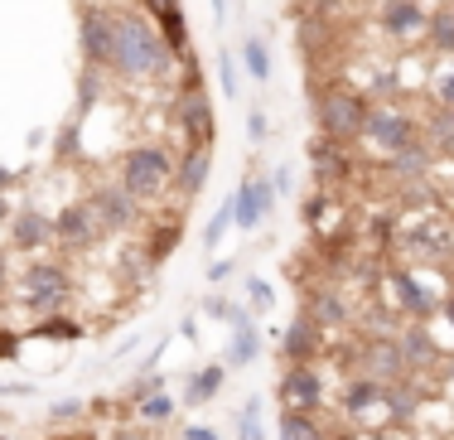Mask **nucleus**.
<instances>
[{"mask_svg":"<svg viewBox=\"0 0 454 440\" xmlns=\"http://www.w3.org/2000/svg\"><path fill=\"white\" fill-rule=\"evenodd\" d=\"M276 431H280V440H329L319 426V416H309V412H280Z\"/></svg>","mask_w":454,"mask_h":440,"instance_id":"26","label":"nucleus"},{"mask_svg":"<svg viewBox=\"0 0 454 440\" xmlns=\"http://www.w3.org/2000/svg\"><path fill=\"white\" fill-rule=\"evenodd\" d=\"M218 82H223V92H227V98H237V63L227 59V53L218 59Z\"/></svg>","mask_w":454,"mask_h":440,"instance_id":"38","label":"nucleus"},{"mask_svg":"<svg viewBox=\"0 0 454 440\" xmlns=\"http://www.w3.org/2000/svg\"><path fill=\"white\" fill-rule=\"evenodd\" d=\"M315 112H319V131L329 136V141L353 145V141H363V126H367L372 102H367L363 92H353V88H329L315 102Z\"/></svg>","mask_w":454,"mask_h":440,"instance_id":"4","label":"nucleus"},{"mask_svg":"<svg viewBox=\"0 0 454 440\" xmlns=\"http://www.w3.org/2000/svg\"><path fill=\"white\" fill-rule=\"evenodd\" d=\"M339 412H348L353 421H367V416H382L387 421V388L372 382V378H363V373H348L343 397H339Z\"/></svg>","mask_w":454,"mask_h":440,"instance_id":"12","label":"nucleus"},{"mask_svg":"<svg viewBox=\"0 0 454 440\" xmlns=\"http://www.w3.org/2000/svg\"><path fill=\"white\" fill-rule=\"evenodd\" d=\"M237 431H242V440H262V397H247L242 416H237Z\"/></svg>","mask_w":454,"mask_h":440,"instance_id":"32","label":"nucleus"},{"mask_svg":"<svg viewBox=\"0 0 454 440\" xmlns=\"http://www.w3.org/2000/svg\"><path fill=\"white\" fill-rule=\"evenodd\" d=\"M367 232H372L377 242H392V238H396V213H372V223H367Z\"/></svg>","mask_w":454,"mask_h":440,"instance_id":"36","label":"nucleus"},{"mask_svg":"<svg viewBox=\"0 0 454 440\" xmlns=\"http://www.w3.org/2000/svg\"><path fill=\"white\" fill-rule=\"evenodd\" d=\"M0 223H10V203L5 199H0Z\"/></svg>","mask_w":454,"mask_h":440,"instance_id":"48","label":"nucleus"},{"mask_svg":"<svg viewBox=\"0 0 454 440\" xmlns=\"http://www.w3.org/2000/svg\"><path fill=\"white\" fill-rule=\"evenodd\" d=\"M247 305L256 310V315H271V305H276V295H271V286L262 281V276H252L247 281Z\"/></svg>","mask_w":454,"mask_h":440,"instance_id":"33","label":"nucleus"},{"mask_svg":"<svg viewBox=\"0 0 454 440\" xmlns=\"http://www.w3.org/2000/svg\"><path fill=\"white\" fill-rule=\"evenodd\" d=\"M426 169H430V145H426V141L411 145V150H402V155H392L396 185H420V179H426Z\"/></svg>","mask_w":454,"mask_h":440,"instance_id":"24","label":"nucleus"},{"mask_svg":"<svg viewBox=\"0 0 454 440\" xmlns=\"http://www.w3.org/2000/svg\"><path fill=\"white\" fill-rule=\"evenodd\" d=\"M416 416H420V392H416V378L392 382V388H387V421L406 426V421H416Z\"/></svg>","mask_w":454,"mask_h":440,"instance_id":"23","label":"nucleus"},{"mask_svg":"<svg viewBox=\"0 0 454 440\" xmlns=\"http://www.w3.org/2000/svg\"><path fill=\"white\" fill-rule=\"evenodd\" d=\"M227 276H232V262H213V266H208V281H213V286L227 281Z\"/></svg>","mask_w":454,"mask_h":440,"instance_id":"42","label":"nucleus"},{"mask_svg":"<svg viewBox=\"0 0 454 440\" xmlns=\"http://www.w3.org/2000/svg\"><path fill=\"white\" fill-rule=\"evenodd\" d=\"M184 440H218V431H213V426H189Z\"/></svg>","mask_w":454,"mask_h":440,"instance_id":"43","label":"nucleus"},{"mask_svg":"<svg viewBox=\"0 0 454 440\" xmlns=\"http://www.w3.org/2000/svg\"><path fill=\"white\" fill-rule=\"evenodd\" d=\"M179 131L189 150H213V136H218V122H213V102L203 88H189L179 98Z\"/></svg>","mask_w":454,"mask_h":440,"instance_id":"9","label":"nucleus"},{"mask_svg":"<svg viewBox=\"0 0 454 440\" xmlns=\"http://www.w3.org/2000/svg\"><path fill=\"white\" fill-rule=\"evenodd\" d=\"M271 185H276V194H290V189H295V169H290V165H280L276 175H271Z\"/></svg>","mask_w":454,"mask_h":440,"instance_id":"39","label":"nucleus"},{"mask_svg":"<svg viewBox=\"0 0 454 440\" xmlns=\"http://www.w3.org/2000/svg\"><path fill=\"white\" fill-rule=\"evenodd\" d=\"M300 315L315 319L319 329H343L353 319V310H348V300H343L339 286H319V291H309V300L300 305Z\"/></svg>","mask_w":454,"mask_h":440,"instance_id":"15","label":"nucleus"},{"mask_svg":"<svg viewBox=\"0 0 454 440\" xmlns=\"http://www.w3.org/2000/svg\"><path fill=\"white\" fill-rule=\"evenodd\" d=\"M145 10H150V20H155V29L169 39V49H175V53L189 49V25H184L179 0H145Z\"/></svg>","mask_w":454,"mask_h":440,"instance_id":"20","label":"nucleus"},{"mask_svg":"<svg viewBox=\"0 0 454 440\" xmlns=\"http://www.w3.org/2000/svg\"><path fill=\"white\" fill-rule=\"evenodd\" d=\"M392 291H396V300H402V310H406V315H411V319H420V325H426V319L440 310V300L430 295L426 276L406 271V266H396V271H392Z\"/></svg>","mask_w":454,"mask_h":440,"instance_id":"13","label":"nucleus"},{"mask_svg":"<svg viewBox=\"0 0 454 440\" xmlns=\"http://www.w3.org/2000/svg\"><path fill=\"white\" fill-rule=\"evenodd\" d=\"M223 378H227V368H223V363H213V368H203L199 378H193L189 388H184V402H189V406H203V402H213V397H218V388H223Z\"/></svg>","mask_w":454,"mask_h":440,"instance_id":"27","label":"nucleus"},{"mask_svg":"<svg viewBox=\"0 0 454 440\" xmlns=\"http://www.w3.org/2000/svg\"><path fill=\"white\" fill-rule=\"evenodd\" d=\"M256 353H262V334H256V325H247V329H237V334H232V343H227L223 368H247Z\"/></svg>","mask_w":454,"mask_h":440,"instance_id":"25","label":"nucleus"},{"mask_svg":"<svg viewBox=\"0 0 454 440\" xmlns=\"http://www.w3.org/2000/svg\"><path fill=\"white\" fill-rule=\"evenodd\" d=\"M213 15H218V25L227 20V0H213Z\"/></svg>","mask_w":454,"mask_h":440,"instance_id":"46","label":"nucleus"},{"mask_svg":"<svg viewBox=\"0 0 454 440\" xmlns=\"http://www.w3.org/2000/svg\"><path fill=\"white\" fill-rule=\"evenodd\" d=\"M53 242L68 247V252H92V247L102 242V223H97V213L88 203H68V208L53 218Z\"/></svg>","mask_w":454,"mask_h":440,"instance_id":"10","label":"nucleus"},{"mask_svg":"<svg viewBox=\"0 0 454 440\" xmlns=\"http://www.w3.org/2000/svg\"><path fill=\"white\" fill-rule=\"evenodd\" d=\"M112 440H150V436H145V431H131V426H126V431H116Z\"/></svg>","mask_w":454,"mask_h":440,"instance_id":"44","label":"nucleus"},{"mask_svg":"<svg viewBox=\"0 0 454 440\" xmlns=\"http://www.w3.org/2000/svg\"><path fill=\"white\" fill-rule=\"evenodd\" d=\"M324 373L315 363H290V373L280 378V402H286V412H309L315 416L324 406Z\"/></svg>","mask_w":454,"mask_h":440,"instance_id":"8","label":"nucleus"},{"mask_svg":"<svg viewBox=\"0 0 454 440\" xmlns=\"http://www.w3.org/2000/svg\"><path fill=\"white\" fill-rule=\"evenodd\" d=\"M426 5L420 0H396V5H382V35L392 39H406V35H420L426 29Z\"/></svg>","mask_w":454,"mask_h":440,"instance_id":"19","label":"nucleus"},{"mask_svg":"<svg viewBox=\"0 0 454 440\" xmlns=\"http://www.w3.org/2000/svg\"><path fill=\"white\" fill-rule=\"evenodd\" d=\"M35 339H53V343H78L82 339V325L68 315H49V319H35V329H29Z\"/></svg>","mask_w":454,"mask_h":440,"instance_id":"28","label":"nucleus"},{"mask_svg":"<svg viewBox=\"0 0 454 440\" xmlns=\"http://www.w3.org/2000/svg\"><path fill=\"white\" fill-rule=\"evenodd\" d=\"M15 353H20V339L10 329H0V358H15Z\"/></svg>","mask_w":454,"mask_h":440,"instance_id":"41","label":"nucleus"},{"mask_svg":"<svg viewBox=\"0 0 454 440\" xmlns=\"http://www.w3.org/2000/svg\"><path fill=\"white\" fill-rule=\"evenodd\" d=\"M82 412H88V402H78V397H68V402H53L49 421H53V426H78V421H82Z\"/></svg>","mask_w":454,"mask_h":440,"instance_id":"34","label":"nucleus"},{"mask_svg":"<svg viewBox=\"0 0 454 440\" xmlns=\"http://www.w3.org/2000/svg\"><path fill=\"white\" fill-rule=\"evenodd\" d=\"M88 208L97 213L102 232H136L140 228V199L126 194L121 185H97L88 194Z\"/></svg>","mask_w":454,"mask_h":440,"instance_id":"7","label":"nucleus"},{"mask_svg":"<svg viewBox=\"0 0 454 440\" xmlns=\"http://www.w3.org/2000/svg\"><path fill=\"white\" fill-rule=\"evenodd\" d=\"M280 349H286V358H290V363H315L319 353H324V329L315 325V319H305V315H300L295 325L286 329Z\"/></svg>","mask_w":454,"mask_h":440,"instance_id":"18","label":"nucleus"},{"mask_svg":"<svg viewBox=\"0 0 454 440\" xmlns=\"http://www.w3.org/2000/svg\"><path fill=\"white\" fill-rule=\"evenodd\" d=\"M10 242L20 247V252H39V247L53 242V218L44 213L25 208V213H10Z\"/></svg>","mask_w":454,"mask_h":440,"instance_id":"17","label":"nucleus"},{"mask_svg":"<svg viewBox=\"0 0 454 440\" xmlns=\"http://www.w3.org/2000/svg\"><path fill=\"white\" fill-rule=\"evenodd\" d=\"M309 155H315V175L324 179V185H339V179L348 175V145H339V141H329V136H319Z\"/></svg>","mask_w":454,"mask_h":440,"instance_id":"22","label":"nucleus"},{"mask_svg":"<svg viewBox=\"0 0 454 440\" xmlns=\"http://www.w3.org/2000/svg\"><path fill=\"white\" fill-rule=\"evenodd\" d=\"M426 39L435 53H454V10H435L426 20Z\"/></svg>","mask_w":454,"mask_h":440,"instance_id":"29","label":"nucleus"},{"mask_svg":"<svg viewBox=\"0 0 454 440\" xmlns=\"http://www.w3.org/2000/svg\"><path fill=\"white\" fill-rule=\"evenodd\" d=\"M445 5H454V0H445Z\"/></svg>","mask_w":454,"mask_h":440,"instance_id":"50","label":"nucleus"},{"mask_svg":"<svg viewBox=\"0 0 454 440\" xmlns=\"http://www.w3.org/2000/svg\"><path fill=\"white\" fill-rule=\"evenodd\" d=\"M208 169H213V150H189L184 165L175 169V194L179 199H193L203 185H208Z\"/></svg>","mask_w":454,"mask_h":440,"instance_id":"21","label":"nucleus"},{"mask_svg":"<svg viewBox=\"0 0 454 440\" xmlns=\"http://www.w3.org/2000/svg\"><path fill=\"white\" fill-rule=\"evenodd\" d=\"M136 416H140L145 426H165V421H175V397H165V392L145 397V402L136 406Z\"/></svg>","mask_w":454,"mask_h":440,"instance_id":"31","label":"nucleus"},{"mask_svg":"<svg viewBox=\"0 0 454 440\" xmlns=\"http://www.w3.org/2000/svg\"><path fill=\"white\" fill-rule=\"evenodd\" d=\"M242 63H247V73H252V78H271V49H266V39L262 35H252L242 44Z\"/></svg>","mask_w":454,"mask_h":440,"instance_id":"30","label":"nucleus"},{"mask_svg":"<svg viewBox=\"0 0 454 440\" xmlns=\"http://www.w3.org/2000/svg\"><path fill=\"white\" fill-rule=\"evenodd\" d=\"M112 53V10H82V59L92 73H106Z\"/></svg>","mask_w":454,"mask_h":440,"instance_id":"14","label":"nucleus"},{"mask_svg":"<svg viewBox=\"0 0 454 440\" xmlns=\"http://www.w3.org/2000/svg\"><path fill=\"white\" fill-rule=\"evenodd\" d=\"M402 252L416 256L420 266H440L454 256V223L445 213H420L416 223L402 232Z\"/></svg>","mask_w":454,"mask_h":440,"instance_id":"6","label":"nucleus"},{"mask_svg":"<svg viewBox=\"0 0 454 440\" xmlns=\"http://www.w3.org/2000/svg\"><path fill=\"white\" fill-rule=\"evenodd\" d=\"M227 305H232V300H223V295H208V300H203V310H208L213 319H227Z\"/></svg>","mask_w":454,"mask_h":440,"instance_id":"40","label":"nucleus"},{"mask_svg":"<svg viewBox=\"0 0 454 440\" xmlns=\"http://www.w3.org/2000/svg\"><path fill=\"white\" fill-rule=\"evenodd\" d=\"M0 440H10V436H0Z\"/></svg>","mask_w":454,"mask_h":440,"instance_id":"51","label":"nucleus"},{"mask_svg":"<svg viewBox=\"0 0 454 440\" xmlns=\"http://www.w3.org/2000/svg\"><path fill=\"white\" fill-rule=\"evenodd\" d=\"M116 185L126 194H136L140 203L160 199L169 185H175V165H169L165 145H131L121 160H116Z\"/></svg>","mask_w":454,"mask_h":440,"instance_id":"3","label":"nucleus"},{"mask_svg":"<svg viewBox=\"0 0 454 440\" xmlns=\"http://www.w3.org/2000/svg\"><path fill=\"white\" fill-rule=\"evenodd\" d=\"M247 136H252V145H266V136H271V122H266L262 106H252V112H247Z\"/></svg>","mask_w":454,"mask_h":440,"instance_id":"35","label":"nucleus"},{"mask_svg":"<svg viewBox=\"0 0 454 440\" xmlns=\"http://www.w3.org/2000/svg\"><path fill=\"white\" fill-rule=\"evenodd\" d=\"M363 145L382 150V155H402V150L420 145V122L402 106H387V102H372L367 112V126H363Z\"/></svg>","mask_w":454,"mask_h":440,"instance_id":"5","label":"nucleus"},{"mask_svg":"<svg viewBox=\"0 0 454 440\" xmlns=\"http://www.w3.org/2000/svg\"><path fill=\"white\" fill-rule=\"evenodd\" d=\"M440 310H445V319L454 325V295H445V300H440Z\"/></svg>","mask_w":454,"mask_h":440,"instance_id":"45","label":"nucleus"},{"mask_svg":"<svg viewBox=\"0 0 454 440\" xmlns=\"http://www.w3.org/2000/svg\"><path fill=\"white\" fill-rule=\"evenodd\" d=\"M5 276H10V262H5V252H0V291H5Z\"/></svg>","mask_w":454,"mask_h":440,"instance_id":"47","label":"nucleus"},{"mask_svg":"<svg viewBox=\"0 0 454 440\" xmlns=\"http://www.w3.org/2000/svg\"><path fill=\"white\" fill-rule=\"evenodd\" d=\"M179 53L169 39L155 29V20L140 10H112V53H106V73L126 82H165L175 73Z\"/></svg>","mask_w":454,"mask_h":440,"instance_id":"1","label":"nucleus"},{"mask_svg":"<svg viewBox=\"0 0 454 440\" xmlns=\"http://www.w3.org/2000/svg\"><path fill=\"white\" fill-rule=\"evenodd\" d=\"M232 199H237V228H242V232H256L266 218H271V208H276V185H271L266 175H252Z\"/></svg>","mask_w":454,"mask_h":440,"instance_id":"11","label":"nucleus"},{"mask_svg":"<svg viewBox=\"0 0 454 440\" xmlns=\"http://www.w3.org/2000/svg\"><path fill=\"white\" fill-rule=\"evenodd\" d=\"M445 378L454 382V358H445Z\"/></svg>","mask_w":454,"mask_h":440,"instance_id":"49","label":"nucleus"},{"mask_svg":"<svg viewBox=\"0 0 454 440\" xmlns=\"http://www.w3.org/2000/svg\"><path fill=\"white\" fill-rule=\"evenodd\" d=\"M396 349H402V358H406V373H426V368H435V363H445V353H440V343L426 334V325H411L396 334Z\"/></svg>","mask_w":454,"mask_h":440,"instance_id":"16","label":"nucleus"},{"mask_svg":"<svg viewBox=\"0 0 454 440\" xmlns=\"http://www.w3.org/2000/svg\"><path fill=\"white\" fill-rule=\"evenodd\" d=\"M73 295H78V281L68 276L63 262H29L25 276H20V305L35 319L63 315L73 305Z\"/></svg>","mask_w":454,"mask_h":440,"instance_id":"2","label":"nucleus"},{"mask_svg":"<svg viewBox=\"0 0 454 440\" xmlns=\"http://www.w3.org/2000/svg\"><path fill=\"white\" fill-rule=\"evenodd\" d=\"M435 106H450L454 112V63L440 73V82H435Z\"/></svg>","mask_w":454,"mask_h":440,"instance_id":"37","label":"nucleus"}]
</instances>
